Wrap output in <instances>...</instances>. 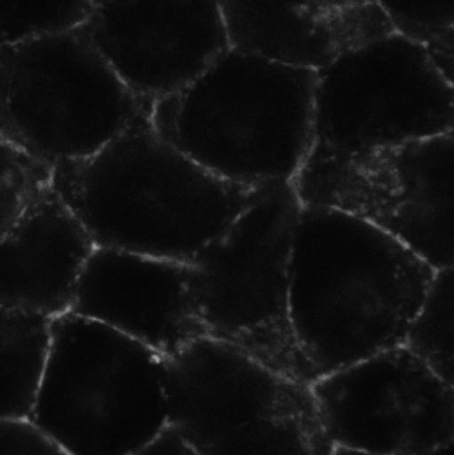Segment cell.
Instances as JSON below:
<instances>
[{"instance_id":"5","label":"cell","mask_w":454,"mask_h":455,"mask_svg":"<svg viewBox=\"0 0 454 455\" xmlns=\"http://www.w3.org/2000/svg\"><path fill=\"white\" fill-rule=\"evenodd\" d=\"M300 207L291 182L267 187L187 264L203 333L231 342L309 387L289 307Z\"/></svg>"},{"instance_id":"20","label":"cell","mask_w":454,"mask_h":455,"mask_svg":"<svg viewBox=\"0 0 454 455\" xmlns=\"http://www.w3.org/2000/svg\"><path fill=\"white\" fill-rule=\"evenodd\" d=\"M51 168L0 138V238L50 185Z\"/></svg>"},{"instance_id":"23","label":"cell","mask_w":454,"mask_h":455,"mask_svg":"<svg viewBox=\"0 0 454 455\" xmlns=\"http://www.w3.org/2000/svg\"><path fill=\"white\" fill-rule=\"evenodd\" d=\"M331 455H382L334 446Z\"/></svg>"},{"instance_id":"17","label":"cell","mask_w":454,"mask_h":455,"mask_svg":"<svg viewBox=\"0 0 454 455\" xmlns=\"http://www.w3.org/2000/svg\"><path fill=\"white\" fill-rule=\"evenodd\" d=\"M402 346L454 386V271L436 270L407 329Z\"/></svg>"},{"instance_id":"6","label":"cell","mask_w":454,"mask_h":455,"mask_svg":"<svg viewBox=\"0 0 454 455\" xmlns=\"http://www.w3.org/2000/svg\"><path fill=\"white\" fill-rule=\"evenodd\" d=\"M81 28L0 47V138L51 169L151 116Z\"/></svg>"},{"instance_id":"14","label":"cell","mask_w":454,"mask_h":455,"mask_svg":"<svg viewBox=\"0 0 454 455\" xmlns=\"http://www.w3.org/2000/svg\"><path fill=\"white\" fill-rule=\"evenodd\" d=\"M93 247L47 186L0 238V305L51 319L68 312Z\"/></svg>"},{"instance_id":"9","label":"cell","mask_w":454,"mask_h":455,"mask_svg":"<svg viewBox=\"0 0 454 455\" xmlns=\"http://www.w3.org/2000/svg\"><path fill=\"white\" fill-rule=\"evenodd\" d=\"M334 446L382 455H432L454 441V388L403 346L310 386Z\"/></svg>"},{"instance_id":"15","label":"cell","mask_w":454,"mask_h":455,"mask_svg":"<svg viewBox=\"0 0 454 455\" xmlns=\"http://www.w3.org/2000/svg\"><path fill=\"white\" fill-rule=\"evenodd\" d=\"M51 318L0 305V420L28 419L40 386Z\"/></svg>"},{"instance_id":"19","label":"cell","mask_w":454,"mask_h":455,"mask_svg":"<svg viewBox=\"0 0 454 455\" xmlns=\"http://www.w3.org/2000/svg\"><path fill=\"white\" fill-rule=\"evenodd\" d=\"M92 1H0V47H11L81 28Z\"/></svg>"},{"instance_id":"18","label":"cell","mask_w":454,"mask_h":455,"mask_svg":"<svg viewBox=\"0 0 454 455\" xmlns=\"http://www.w3.org/2000/svg\"><path fill=\"white\" fill-rule=\"evenodd\" d=\"M394 33L424 49L439 72L454 80V0L379 1Z\"/></svg>"},{"instance_id":"24","label":"cell","mask_w":454,"mask_h":455,"mask_svg":"<svg viewBox=\"0 0 454 455\" xmlns=\"http://www.w3.org/2000/svg\"><path fill=\"white\" fill-rule=\"evenodd\" d=\"M452 447H453V443L442 447L441 449H439L435 452H434L432 455H452V451H453Z\"/></svg>"},{"instance_id":"22","label":"cell","mask_w":454,"mask_h":455,"mask_svg":"<svg viewBox=\"0 0 454 455\" xmlns=\"http://www.w3.org/2000/svg\"><path fill=\"white\" fill-rule=\"evenodd\" d=\"M131 455H202V453L167 427Z\"/></svg>"},{"instance_id":"4","label":"cell","mask_w":454,"mask_h":455,"mask_svg":"<svg viewBox=\"0 0 454 455\" xmlns=\"http://www.w3.org/2000/svg\"><path fill=\"white\" fill-rule=\"evenodd\" d=\"M163 366L109 327L60 315L28 420L71 455H131L167 427Z\"/></svg>"},{"instance_id":"2","label":"cell","mask_w":454,"mask_h":455,"mask_svg":"<svg viewBox=\"0 0 454 455\" xmlns=\"http://www.w3.org/2000/svg\"><path fill=\"white\" fill-rule=\"evenodd\" d=\"M150 116L93 156L54 165L50 187L93 246L188 263L270 185L214 175L166 141Z\"/></svg>"},{"instance_id":"11","label":"cell","mask_w":454,"mask_h":455,"mask_svg":"<svg viewBox=\"0 0 454 455\" xmlns=\"http://www.w3.org/2000/svg\"><path fill=\"white\" fill-rule=\"evenodd\" d=\"M167 427L199 451L255 419L315 408L310 387L202 334L163 357Z\"/></svg>"},{"instance_id":"16","label":"cell","mask_w":454,"mask_h":455,"mask_svg":"<svg viewBox=\"0 0 454 455\" xmlns=\"http://www.w3.org/2000/svg\"><path fill=\"white\" fill-rule=\"evenodd\" d=\"M334 445L316 409L251 421L200 451L202 455H331Z\"/></svg>"},{"instance_id":"7","label":"cell","mask_w":454,"mask_h":455,"mask_svg":"<svg viewBox=\"0 0 454 455\" xmlns=\"http://www.w3.org/2000/svg\"><path fill=\"white\" fill-rule=\"evenodd\" d=\"M291 184L301 206L353 215L435 270L453 267L454 132L356 151L314 144Z\"/></svg>"},{"instance_id":"21","label":"cell","mask_w":454,"mask_h":455,"mask_svg":"<svg viewBox=\"0 0 454 455\" xmlns=\"http://www.w3.org/2000/svg\"><path fill=\"white\" fill-rule=\"evenodd\" d=\"M0 455H71L28 419L0 420Z\"/></svg>"},{"instance_id":"8","label":"cell","mask_w":454,"mask_h":455,"mask_svg":"<svg viewBox=\"0 0 454 455\" xmlns=\"http://www.w3.org/2000/svg\"><path fill=\"white\" fill-rule=\"evenodd\" d=\"M315 143L356 151L454 132V84L393 33L316 72Z\"/></svg>"},{"instance_id":"3","label":"cell","mask_w":454,"mask_h":455,"mask_svg":"<svg viewBox=\"0 0 454 455\" xmlns=\"http://www.w3.org/2000/svg\"><path fill=\"white\" fill-rule=\"evenodd\" d=\"M316 72L226 50L193 84L153 104L151 123L214 175L291 182L315 143Z\"/></svg>"},{"instance_id":"1","label":"cell","mask_w":454,"mask_h":455,"mask_svg":"<svg viewBox=\"0 0 454 455\" xmlns=\"http://www.w3.org/2000/svg\"><path fill=\"white\" fill-rule=\"evenodd\" d=\"M436 270L353 215L301 206L290 263V319L310 386L402 346Z\"/></svg>"},{"instance_id":"13","label":"cell","mask_w":454,"mask_h":455,"mask_svg":"<svg viewBox=\"0 0 454 455\" xmlns=\"http://www.w3.org/2000/svg\"><path fill=\"white\" fill-rule=\"evenodd\" d=\"M228 49L315 72L394 33L379 1H218Z\"/></svg>"},{"instance_id":"10","label":"cell","mask_w":454,"mask_h":455,"mask_svg":"<svg viewBox=\"0 0 454 455\" xmlns=\"http://www.w3.org/2000/svg\"><path fill=\"white\" fill-rule=\"evenodd\" d=\"M81 28L152 105L188 87L228 49L218 1H92Z\"/></svg>"},{"instance_id":"12","label":"cell","mask_w":454,"mask_h":455,"mask_svg":"<svg viewBox=\"0 0 454 455\" xmlns=\"http://www.w3.org/2000/svg\"><path fill=\"white\" fill-rule=\"evenodd\" d=\"M69 312L102 323L165 357L203 334L187 263L94 246Z\"/></svg>"}]
</instances>
